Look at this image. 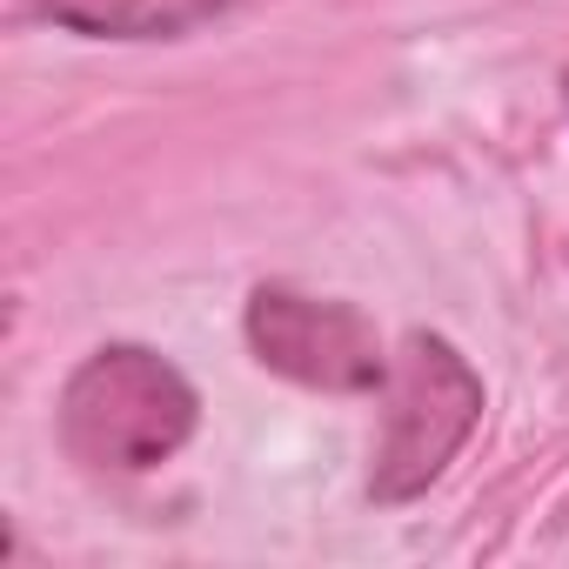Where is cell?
Here are the masks:
<instances>
[{
  "label": "cell",
  "instance_id": "1",
  "mask_svg": "<svg viewBox=\"0 0 569 569\" xmlns=\"http://www.w3.org/2000/svg\"><path fill=\"white\" fill-rule=\"evenodd\" d=\"M194 422H201L194 382L141 342L94 349L61 389V442L94 476L161 469L194 436Z\"/></svg>",
  "mask_w": 569,
  "mask_h": 569
},
{
  "label": "cell",
  "instance_id": "2",
  "mask_svg": "<svg viewBox=\"0 0 569 569\" xmlns=\"http://www.w3.org/2000/svg\"><path fill=\"white\" fill-rule=\"evenodd\" d=\"M382 402L389 409H382V442H376L369 496L376 502H409L476 436V422H482V376L469 369V356L449 336L409 329L402 349L389 356Z\"/></svg>",
  "mask_w": 569,
  "mask_h": 569
},
{
  "label": "cell",
  "instance_id": "3",
  "mask_svg": "<svg viewBox=\"0 0 569 569\" xmlns=\"http://www.w3.org/2000/svg\"><path fill=\"white\" fill-rule=\"evenodd\" d=\"M248 349L261 369L329 396H362L382 389L389 376L382 336L356 302H322L302 289H281V281L248 296Z\"/></svg>",
  "mask_w": 569,
  "mask_h": 569
},
{
  "label": "cell",
  "instance_id": "4",
  "mask_svg": "<svg viewBox=\"0 0 569 569\" xmlns=\"http://www.w3.org/2000/svg\"><path fill=\"white\" fill-rule=\"evenodd\" d=\"M28 8L88 41H174L201 21H221L241 0H28Z\"/></svg>",
  "mask_w": 569,
  "mask_h": 569
}]
</instances>
